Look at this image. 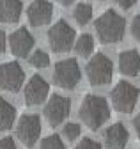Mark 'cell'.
<instances>
[{"instance_id": "6da1fadb", "label": "cell", "mask_w": 140, "mask_h": 149, "mask_svg": "<svg viewBox=\"0 0 140 149\" xmlns=\"http://www.w3.org/2000/svg\"><path fill=\"white\" fill-rule=\"evenodd\" d=\"M78 116L89 130H98L110 119V105L98 94H87L80 105Z\"/></svg>"}, {"instance_id": "3957f363", "label": "cell", "mask_w": 140, "mask_h": 149, "mask_svg": "<svg viewBox=\"0 0 140 149\" xmlns=\"http://www.w3.org/2000/svg\"><path fill=\"white\" fill-rule=\"evenodd\" d=\"M85 74L91 85H107L114 77V64L105 53H96L87 62Z\"/></svg>"}, {"instance_id": "83f0119b", "label": "cell", "mask_w": 140, "mask_h": 149, "mask_svg": "<svg viewBox=\"0 0 140 149\" xmlns=\"http://www.w3.org/2000/svg\"><path fill=\"white\" fill-rule=\"evenodd\" d=\"M55 2H59L60 6H69V4H73L75 0H55Z\"/></svg>"}, {"instance_id": "9c48e42d", "label": "cell", "mask_w": 140, "mask_h": 149, "mask_svg": "<svg viewBox=\"0 0 140 149\" xmlns=\"http://www.w3.org/2000/svg\"><path fill=\"white\" fill-rule=\"evenodd\" d=\"M25 82V73L18 62H4L0 66V89L18 92Z\"/></svg>"}, {"instance_id": "7a4b0ae2", "label": "cell", "mask_w": 140, "mask_h": 149, "mask_svg": "<svg viewBox=\"0 0 140 149\" xmlns=\"http://www.w3.org/2000/svg\"><path fill=\"white\" fill-rule=\"evenodd\" d=\"M124 30H126L124 18L114 9H108L96 20V34L99 37V41L105 45L119 43L124 36Z\"/></svg>"}, {"instance_id": "484cf974", "label": "cell", "mask_w": 140, "mask_h": 149, "mask_svg": "<svg viewBox=\"0 0 140 149\" xmlns=\"http://www.w3.org/2000/svg\"><path fill=\"white\" fill-rule=\"evenodd\" d=\"M133 128H135V132H137V135L140 137V112L137 114V117L133 119Z\"/></svg>"}, {"instance_id": "d6986e66", "label": "cell", "mask_w": 140, "mask_h": 149, "mask_svg": "<svg viewBox=\"0 0 140 149\" xmlns=\"http://www.w3.org/2000/svg\"><path fill=\"white\" fill-rule=\"evenodd\" d=\"M28 62L34 68H46V66H50V55L43 50H36L28 57Z\"/></svg>"}, {"instance_id": "e0dca14e", "label": "cell", "mask_w": 140, "mask_h": 149, "mask_svg": "<svg viewBox=\"0 0 140 149\" xmlns=\"http://www.w3.org/2000/svg\"><path fill=\"white\" fill-rule=\"evenodd\" d=\"M75 50L82 57H89L94 50V37L91 34H82L78 39L75 41Z\"/></svg>"}, {"instance_id": "277c9868", "label": "cell", "mask_w": 140, "mask_h": 149, "mask_svg": "<svg viewBox=\"0 0 140 149\" xmlns=\"http://www.w3.org/2000/svg\"><path fill=\"white\" fill-rule=\"evenodd\" d=\"M138 96H140L138 89L130 82H119L110 92L112 107L121 114H131L133 108L137 107Z\"/></svg>"}, {"instance_id": "5bb4252c", "label": "cell", "mask_w": 140, "mask_h": 149, "mask_svg": "<svg viewBox=\"0 0 140 149\" xmlns=\"http://www.w3.org/2000/svg\"><path fill=\"white\" fill-rule=\"evenodd\" d=\"M119 71L124 77H137L140 73V55L137 50H124L119 55Z\"/></svg>"}, {"instance_id": "4fadbf2b", "label": "cell", "mask_w": 140, "mask_h": 149, "mask_svg": "<svg viewBox=\"0 0 140 149\" xmlns=\"http://www.w3.org/2000/svg\"><path fill=\"white\" fill-rule=\"evenodd\" d=\"M9 48L12 55L16 57H27L28 52L34 48V37L27 29H18L14 30L12 36L9 37Z\"/></svg>"}, {"instance_id": "9a60e30c", "label": "cell", "mask_w": 140, "mask_h": 149, "mask_svg": "<svg viewBox=\"0 0 140 149\" xmlns=\"http://www.w3.org/2000/svg\"><path fill=\"white\" fill-rule=\"evenodd\" d=\"M21 0H0V22L2 23H16L21 16Z\"/></svg>"}, {"instance_id": "d4e9b609", "label": "cell", "mask_w": 140, "mask_h": 149, "mask_svg": "<svg viewBox=\"0 0 140 149\" xmlns=\"http://www.w3.org/2000/svg\"><path fill=\"white\" fill-rule=\"evenodd\" d=\"M114 2L122 9H130V7H133L137 4V0H114Z\"/></svg>"}, {"instance_id": "ba28073f", "label": "cell", "mask_w": 140, "mask_h": 149, "mask_svg": "<svg viewBox=\"0 0 140 149\" xmlns=\"http://www.w3.org/2000/svg\"><path fill=\"white\" fill-rule=\"evenodd\" d=\"M69 110H71V100L60 94H53L44 105V119L48 121L50 126L55 128L66 121V117L69 116Z\"/></svg>"}, {"instance_id": "44dd1931", "label": "cell", "mask_w": 140, "mask_h": 149, "mask_svg": "<svg viewBox=\"0 0 140 149\" xmlns=\"http://www.w3.org/2000/svg\"><path fill=\"white\" fill-rule=\"evenodd\" d=\"M62 133H64V137H66L69 142H73V140H76V139L80 137L82 126H80L78 123H67V124L64 126V130H62Z\"/></svg>"}, {"instance_id": "ac0fdd59", "label": "cell", "mask_w": 140, "mask_h": 149, "mask_svg": "<svg viewBox=\"0 0 140 149\" xmlns=\"http://www.w3.org/2000/svg\"><path fill=\"white\" fill-rule=\"evenodd\" d=\"M73 18L78 25H87L92 20V6L91 4H78L73 11Z\"/></svg>"}, {"instance_id": "8fae6325", "label": "cell", "mask_w": 140, "mask_h": 149, "mask_svg": "<svg viewBox=\"0 0 140 149\" xmlns=\"http://www.w3.org/2000/svg\"><path fill=\"white\" fill-rule=\"evenodd\" d=\"M48 92H50V85L44 82V78H41L39 74H34L25 85V103L30 107L41 105L48 98Z\"/></svg>"}, {"instance_id": "8992f818", "label": "cell", "mask_w": 140, "mask_h": 149, "mask_svg": "<svg viewBox=\"0 0 140 149\" xmlns=\"http://www.w3.org/2000/svg\"><path fill=\"white\" fill-rule=\"evenodd\" d=\"M48 43L55 53H64L75 45V29L64 20H59L48 30Z\"/></svg>"}, {"instance_id": "2e32d148", "label": "cell", "mask_w": 140, "mask_h": 149, "mask_svg": "<svg viewBox=\"0 0 140 149\" xmlns=\"http://www.w3.org/2000/svg\"><path fill=\"white\" fill-rule=\"evenodd\" d=\"M16 121V108L6 98L0 96V132H7Z\"/></svg>"}, {"instance_id": "603a6c76", "label": "cell", "mask_w": 140, "mask_h": 149, "mask_svg": "<svg viewBox=\"0 0 140 149\" xmlns=\"http://www.w3.org/2000/svg\"><path fill=\"white\" fill-rule=\"evenodd\" d=\"M131 36L135 37L137 43H140V14H137L131 22Z\"/></svg>"}, {"instance_id": "cb8c5ba5", "label": "cell", "mask_w": 140, "mask_h": 149, "mask_svg": "<svg viewBox=\"0 0 140 149\" xmlns=\"http://www.w3.org/2000/svg\"><path fill=\"white\" fill-rule=\"evenodd\" d=\"M0 149H18L12 140V137H4L0 139Z\"/></svg>"}, {"instance_id": "7402d4cb", "label": "cell", "mask_w": 140, "mask_h": 149, "mask_svg": "<svg viewBox=\"0 0 140 149\" xmlns=\"http://www.w3.org/2000/svg\"><path fill=\"white\" fill-rule=\"evenodd\" d=\"M75 149H101V144L92 140V139H89V137H85L83 140H80V144Z\"/></svg>"}, {"instance_id": "4316f807", "label": "cell", "mask_w": 140, "mask_h": 149, "mask_svg": "<svg viewBox=\"0 0 140 149\" xmlns=\"http://www.w3.org/2000/svg\"><path fill=\"white\" fill-rule=\"evenodd\" d=\"M6 50V32L0 30V53H4Z\"/></svg>"}, {"instance_id": "ffe728a7", "label": "cell", "mask_w": 140, "mask_h": 149, "mask_svg": "<svg viewBox=\"0 0 140 149\" xmlns=\"http://www.w3.org/2000/svg\"><path fill=\"white\" fill-rule=\"evenodd\" d=\"M39 149H66V146H64L62 139L53 133V135H48V137H44L41 140Z\"/></svg>"}, {"instance_id": "7c38bea8", "label": "cell", "mask_w": 140, "mask_h": 149, "mask_svg": "<svg viewBox=\"0 0 140 149\" xmlns=\"http://www.w3.org/2000/svg\"><path fill=\"white\" fill-rule=\"evenodd\" d=\"M103 140L108 149H126V144L130 140V133L122 123H114L112 126H108L105 130Z\"/></svg>"}, {"instance_id": "30bf717a", "label": "cell", "mask_w": 140, "mask_h": 149, "mask_svg": "<svg viewBox=\"0 0 140 149\" xmlns=\"http://www.w3.org/2000/svg\"><path fill=\"white\" fill-rule=\"evenodd\" d=\"M53 16V6L48 0H34L27 9V18L32 27H43L51 22Z\"/></svg>"}, {"instance_id": "52a82bcc", "label": "cell", "mask_w": 140, "mask_h": 149, "mask_svg": "<svg viewBox=\"0 0 140 149\" xmlns=\"http://www.w3.org/2000/svg\"><path fill=\"white\" fill-rule=\"evenodd\" d=\"M41 135V119L36 114H25L16 124V137L25 147H32Z\"/></svg>"}, {"instance_id": "5b68a950", "label": "cell", "mask_w": 140, "mask_h": 149, "mask_svg": "<svg viewBox=\"0 0 140 149\" xmlns=\"http://www.w3.org/2000/svg\"><path fill=\"white\" fill-rule=\"evenodd\" d=\"M80 78H82V69H80L76 59H64L55 64L53 82L57 87L71 91L80 84Z\"/></svg>"}]
</instances>
